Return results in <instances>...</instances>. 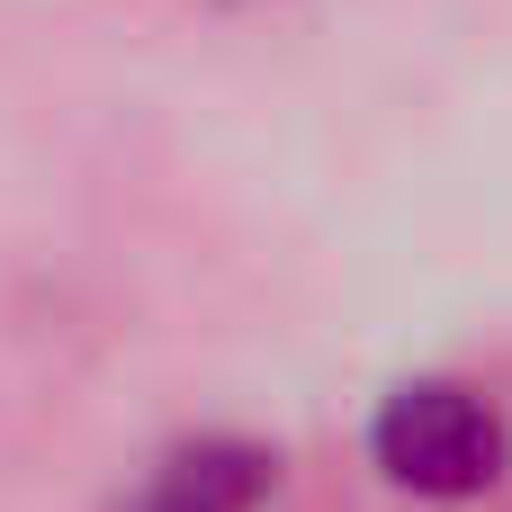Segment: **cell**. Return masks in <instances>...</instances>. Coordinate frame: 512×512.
Instances as JSON below:
<instances>
[{"mask_svg": "<svg viewBox=\"0 0 512 512\" xmlns=\"http://www.w3.org/2000/svg\"><path fill=\"white\" fill-rule=\"evenodd\" d=\"M369 468L414 504H477L512 468V414L468 378H405L369 414Z\"/></svg>", "mask_w": 512, "mask_h": 512, "instance_id": "cell-1", "label": "cell"}, {"mask_svg": "<svg viewBox=\"0 0 512 512\" xmlns=\"http://www.w3.org/2000/svg\"><path fill=\"white\" fill-rule=\"evenodd\" d=\"M270 486H279V450H261L243 432H198V441L162 450L117 512H261Z\"/></svg>", "mask_w": 512, "mask_h": 512, "instance_id": "cell-2", "label": "cell"}]
</instances>
